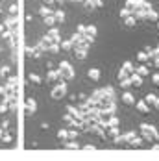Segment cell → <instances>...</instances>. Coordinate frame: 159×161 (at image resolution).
Here are the masks:
<instances>
[{
  "instance_id": "cell-1",
  "label": "cell",
  "mask_w": 159,
  "mask_h": 161,
  "mask_svg": "<svg viewBox=\"0 0 159 161\" xmlns=\"http://www.w3.org/2000/svg\"><path fill=\"white\" fill-rule=\"evenodd\" d=\"M141 131H143V137H144V139H150V141H156V139L159 137V131H157V130L154 128L152 124H146V122H144V124H141Z\"/></svg>"
},
{
  "instance_id": "cell-2",
  "label": "cell",
  "mask_w": 159,
  "mask_h": 161,
  "mask_svg": "<svg viewBox=\"0 0 159 161\" xmlns=\"http://www.w3.org/2000/svg\"><path fill=\"white\" fill-rule=\"evenodd\" d=\"M65 95H67V83H65V81L54 85V89H52V98H54V100H59V98H63Z\"/></svg>"
},
{
  "instance_id": "cell-3",
  "label": "cell",
  "mask_w": 159,
  "mask_h": 161,
  "mask_svg": "<svg viewBox=\"0 0 159 161\" xmlns=\"http://www.w3.org/2000/svg\"><path fill=\"white\" fill-rule=\"evenodd\" d=\"M59 74H61L63 80H70L74 76V70H72V67L67 63V61H61L59 63Z\"/></svg>"
},
{
  "instance_id": "cell-4",
  "label": "cell",
  "mask_w": 159,
  "mask_h": 161,
  "mask_svg": "<svg viewBox=\"0 0 159 161\" xmlns=\"http://www.w3.org/2000/svg\"><path fill=\"white\" fill-rule=\"evenodd\" d=\"M47 80H48V81H52V83H56V85H58V83H61V81H63V78H61V74H59V70H50V72L47 74Z\"/></svg>"
},
{
  "instance_id": "cell-5",
  "label": "cell",
  "mask_w": 159,
  "mask_h": 161,
  "mask_svg": "<svg viewBox=\"0 0 159 161\" xmlns=\"http://www.w3.org/2000/svg\"><path fill=\"white\" fill-rule=\"evenodd\" d=\"M35 108H37V104H35V98H26V111L28 113H33L35 111Z\"/></svg>"
},
{
  "instance_id": "cell-6",
  "label": "cell",
  "mask_w": 159,
  "mask_h": 161,
  "mask_svg": "<svg viewBox=\"0 0 159 161\" xmlns=\"http://www.w3.org/2000/svg\"><path fill=\"white\" fill-rule=\"evenodd\" d=\"M83 35H87V37H91V39H95L96 37V26H85V30H83Z\"/></svg>"
},
{
  "instance_id": "cell-7",
  "label": "cell",
  "mask_w": 159,
  "mask_h": 161,
  "mask_svg": "<svg viewBox=\"0 0 159 161\" xmlns=\"http://www.w3.org/2000/svg\"><path fill=\"white\" fill-rule=\"evenodd\" d=\"M129 81H131V85H137V87H141V85H143V78H141L137 72H133V74L129 76Z\"/></svg>"
},
{
  "instance_id": "cell-8",
  "label": "cell",
  "mask_w": 159,
  "mask_h": 161,
  "mask_svg": "<svg viewBox=\"0 0 159 161\" xmlns=\"http://www.w3.org/2000/svg\"><path fill=\"white\" fill-rule=\"evenodd\" d=\"M87 76H89L91 80L98 81L100 80V70H98V69H89V70H87Z\"/></svg>"
},
{
  "instance_id": "cell-9",
  "label": "cell",
  "mask_w": 159,
  "mask_h": 161,
  "mask_svg": "<svg viewBox=\"0 0 159 161\" xmlns=\"http://www.w3.org/2000/svg\"><path fill=\"white\" fill-rule=\"evenodd\" d=\"M120 70H124V72H126L128 76H131V74L135 72V69H133V65L129 63V61H126V63L122 65V69H120Z\"/></svg>"
},
{
  "instance_id": "cell-10",
  "label": "cell",
  "mask_w": 159,
  "mask_h": 161,
  "mask_svg": "<svg viewBox=\"0 0 159 161\" xmlns=\"http://www.w3.org/2000/svg\"><path fill=\"white\" fill-rule=\"evenodd\" d=\"M135 106H137V109L141 113H148L150 111V108H148V104L144 102V100H141V102H135Z\"/></svg>"
},
{
  "instance_id": "cell-11",
  "label": "cell",
  "mask_w": 159,
  "mask_h": 161,
  "mask_svg": "<svg viewBox=\"0 0 159 161\" xmlns=\"http://www.w3.org/2000/svg\"><path fill=\"white\" fill-rule=\"evenodd\" d=\"M122 102L128 104V106H129V104H135V97H133L131 93H124V95H122Z\"/></svg>"
},
{
  "instance_id": "cell-12",
  "label": "cell",
  "mask_w": 159,
  "mask_h": 161,
  "mask_svg": "<svg viewBox=\"0 0 159 161\" xmlns=\"http://www.w3.org/2000/svg\"><path fill=\"white\" fill-rule=\"evenodd\" d=\"M137 59H139V61H141V63H146V61H148V59H150V56H148V52H139V54H137Z\"/></svg>"
},
{
  "instance_id": "cell-13",
  "label": "cell",
  "mask_w": 159,
  "mask_h": 161,
  "mask_svg": "<svg viewBox=\"0 0 159 161\" xmlns=\"http://www.w3.org/2000/svg\"><path fill=\"white\" fill-rule=\"evenodd\" d=\"M135 72H137V74H139V76H141V78H144V76H148V74H150V70H148V67H139V69H137V70H135Z\"/></svg>"
},
{
  "instance_id": "cell-14",
  "label": "cell",
  "mask_w": 159,
  "mask_h": 161,
  "mask_svg": "<svg viewBox=\"0 0 159 161\" xmlns=\"http://www.w3.org/2000/svg\"><path fill=\"white\" fill-rule=\"evenodd\" d=\"M54 19H56V22H63L65 20V13L61 9H58V11H54Z\"/></svg>"
},
{
  "instance_id": "cell-15",
  "label": "cell",
  "mask_w": 159,
  "mask_h": 161,
  "mask_svg": "<svg viewBox=\"0 0 159 161\" xmlns=\"http://www.w3.org/2000/svg\"><path fill=\"white\" fill-rule=\"evenodd\" d=\"M39 13H41V15H43V19H45V17L52 15V13H54V11H52V9H50V8H48V6H43V8H41V9H39Z\"/></svg>"
},
{
  "instance_id": "cell-16",
  "label": "cell",
  "mask_w": 159,
  "mask_h": 161,
  "mask_svg": "<svg viewBox=\"0 0 159 161\" xmlns=\"http://www.w3.org/2000/svg\"><path fill=\"white\" fill-rule=\"evenodd\" d=\"M43 20H45V24H47V26H54V24H56V19H54V13H52V15H48V17H45Z\"/></svg>"
},
{
  "instance_id": "cell-17",
  "label": "cell",
  "mask_w": 159,
  "mask_h": 161,
  "mask_svg": "<svg viewBox=\"0 0 159 161\" xmlns=\"http://www.w3.org/2000/svg\"><path fill=\"white\" fill-rule=\"evenodd\" d=\"M59 48H63V50H70V48H72L70 39H69V41H61V43H59Z\"/></svg>"
},
{
  "instance_id": "cell-18",
  "label": "cell",
  "mask_w": 159,
  "mask_h": 161,
  "mask_svg": "<svg viewBox=\"0 0 159 161\" xmlns=\"http://www.w3.org/2000/svg\"><path fill=\"white\" fill-rule=\"evenodd\" d=\"M146 19H150V20H159V15H157V11H154V9H150V11H148V15H146Z\"/></svg>"
},
{
  "instance_id": "cell-19",
  "label": "cell",
  "mask_w": 159,
  "mask_h": 161,
  "mask_svg": "<svg viewBox=\"0 0 159 161\" xmlns=\"http://www.w3.org/2000/svg\"><path fill=\"white\" fill-rule=\"evenodd\" d=\"M58 137L63 139V141H67V139H69V130H59V131H58Z\"/></svg>"
},
{
  "instance_id": "cell-20",
  "label": "cell",
  "mask_w": 159,
  "mask_h": 161,
  "mask_svg": "<svg viewBox=\"0 0 159 161\" xmlns=\"http://www.w3.org/2000/svg\"><path fill=\"white\" fill-rule=\"evenodd\" d=\"M124 22H126L128 26H135V22H137V19H135L133 15H129L128 19H124Z\"/></svg>"
},
{
  "instance_id": "cell-21",
  "label": "cell",
  "mask_w": 159,
  "mask_h": 161,
  "mask_svg": "<svg viewBox=\"0 0 159 161\" xmlns=\"http://www.w3.org/2000/svg\"><path fill=\"white\" fill-rule=\"evenodd\" d=\"M129 15H131V13H129L128 8H122V9H120V19H128Z\"/></svg>"
},
{
  "instance_id": "cell-22",
  "label": "cell",
  "mask_w": 159,
  "mask_h": 161,
  "mask_svg": "<svg viewBox=\"0 0 159 161\" xmlns=\"http://www.w3.org/2000/svg\"><path fill=\"white\" fill-rule=\"evenodd\" d=\"M85 56H87V50H76V58L78 59H85Z\"/></svg>"
},
{
  "instance_id": "cell-23",
  "label": "cell",
  "mask_w": 159,
  "mask_h": 161,
  "mask_svg": "<svg viewBox=\"0 0 159 161\" xmlns=\"http://www.w3.org/2000/svg\"><path fill=\"white\" fill-rule=\"evenodd\" d=\"M156 100H157V97H156L154 93H150V95L146 97V100H144V102H152V104H156Z\"/></svg>"
},
{
  "instance_id": "cell-24",
  "label": "cell",
  "mask_w": 159,
  "mask_h": 161,
  "mask_svg": "<svg viewBox=\"0 0 159 161\" xmlns=\"http://www.w3.org/2000/svg\"><path fill=\"white\" fill-rule=\"evenodd\" d=\"M65 148H69V150H74V148H80V146H78V143H74V141H69Z\"/></svg>"
},
{
  "instance_id": "cell-25",
  "label": "cell",
  "mask_w": 159,
  "mask_h": 161,
  "mask_svg": "<svg viewBox=\"0 0 159 161\" xmlns=\"http://www.w3.org/2000/svg\"><path fill=\"white\" fill-rule=\"evenodd\" d=\"M30 80H32L33 83H41V78H39L37 74H33V72H32V74H30Z\"/></svg>"
},
{
  "instance_id": "cell-26",
  "label": "cell",
  "mask_w": 159,
  "mask_h": 161,
  "mask_svg": "<svg viewBox=\"0 0 159 161\" xmlns=\"http://www.w3.org/2000/svg\"><path fill=\"white\" fill-rule=\"evenodd\" d=\"M126 78H129L126 72H124V70H118V80H126Z\"/></svg>"
},
{
  "instance_id": "cell-27",
  "label": "cell",
  "mask_w": 159,
  "mask_h": 161,
  "mask_svg": "<svg viewBox=\"0 0 159 161\" xmlns=\"http://www.w3.org/2000/svg\"><path fill=\"white\" fill-rule=\"evenodd\" d=\"M120 85H122V87H129V85H131L129 78H126V80H120Z\"/></svg>"
},
{
  "instance_id": "cell-28",
  "label": "cell",
  "mask_w": 159,
  "mask_h": 161,
  "mask_svg": "<svg viewBox=\"0 0 159 161\" xmlns=\"http://www.w3.org/2000/svg\"><path fill=\"white\" fill-rule=\"evenodd\" d=\"M8 72H9V67H2V70H0V76H8Z\"/></svg>"
},
{
  "instance_id": "cell-29",
  "label": "cell",
  "mask_w": 159,
  "mask_h": 161,
  "mask_svg": "<svg viewBox=\"0 0 159 161\" xmlns=\"http://www.w3.org/2000/svg\"><path fill=\"white\" fill-rule=\"evenodd\" d=\"M83 150H96V146L95 145H85V146H81Z\"/></svg>"
},
{
  "instance_id": "cell-30",
  "label": "cell",
  "mask_w": 159,
  "mask_h": 161,
  "mask_svg": "<svg viewBox=\"0 0 159 161\" xmlns=\"http://www.w3.org/2000/svg\"><path fill=\"white\" fill-rule=\"evenodd\" d=\"M91 2H93V4H95L96 8H102V4H104V2H102V0H91Z\"/></svg>"
},
{
  "instance_id": "cell-31",
  "label": "cell",
  "mask_w": 159,
  "mask_h": 161,
  "mask_svg": "<svg viewBox=\"0 0 159 161\" xmlns=\"http://www.w3.org/2000/svg\"><path fill=\"white\" fill-rule=\"evenodd\" d=\"M152 80H154V81L159 85V74H154V76H152Z\"/></svg>"
},
{
  "instance_id": "cell-32",
  "label": "cell",
  "mask_w": 159,
  "mask_h": 161,
  "mask_svg": "<svg viewBox=\"0 0 159 161\" xmlns=\"http://www.w3.org/2000/svg\"><path fill=\"white\" fill-rule=\"evenodd\" d=\"M154 63H156V67H159V56L156 58V59H154Z\"/></svg>"
},
{
  "instance_id": "cell-33",
  "label": "cell",
  "mask_w": 159,
  "mask_h": 161,
  "mask_svg": "<svg viewBox=\"0 0 159 161\" xmlns=\"http://www.w3.org/2000/svg\"><path fill=\"white\" fill-rule=\"evenodd\" d=\"M43 2H45V4H47V6H50V4H52V2H54V0H43Z\"/></svg>"
},
{
  "instance_id": "cell-34",
  "label": "cell",
  "mask_w": 159,
  "mask_h": 161,
  "mask_svg": "<svg viewBox=\"0 0 159 161\" xmlns=\"http://www.w3.org/2000/svg\"><path fill=\"white\" fill-rule=\"evenodd\" d=\"M152 148H154V150H159V145H154Z\"/></svg>"
},
{
  "instance_id": "cell-35",
  "label": "cell",
  "mask_w": 159,
  "mask_h": 161,
  "mask_svg": "<svg viewBox=\"0 0 159 161\" xmlns=\"http://www.w3.org/2000/svg\"><path fill=\"white\" fill-rule=\"evenodd\" d=\"M54 2H59V4H63L65 0H54Z\"/></svg>"
},
{
  "instance_id": "cell-36",
  "label": "cell",
  "mask_w": 159,
  "mask_h": 161,
  "mask_svg": "<svg viewBox=\"0 0 159 161\" xmlns=\"http://www.w3.org/2000/svg\"><path fill=\"white\" fill-rule=\"evenodd\" d=\"M156 106H157V108H159V98H157V100H156Z\"/></svg>"
},
{
  "instance_id": "cell-37",
  "label": "cell",
  "mask_w": 159,
  "mask_h": 161,
  "mask_svg": "<svg viewBox=\"0 0 159 161\" xmlns=\"http://www.w3.org/2000/svg\"><path fill=\"white\" fill-rule=\"evenodd\" d=\"M72 2H81V4H83V0H72Z\"/></svg>"
},
{
  "instance_id": "cell-38",
  "label": "cell",
  "mask_w": 159,
  "mask_h": 161,
  "mask_svg": "<svg viewBox=\"0 0 159 161\" xmlns=\"http://www.w3.org/2000/svg\"><path fill=\"white\" fill-rule=\"evenodd\" d=\"M157 26H159V20H157Z\"/></svg>"
},
{
  "instance_id": "cell-39",
  "label": "cell",
  "mask_w": 159,
  "mask_h": 161,
  "mask_svg": "<svg viewBox=\"0 0 159 161\" xmlns=\"http://www.w3.org/2000/svg\"><path fill=\"white\" fill-rule=\"evenodd\" d=\"M0 11H2V8H0Z\"/></svg>"
}]
</instances>
